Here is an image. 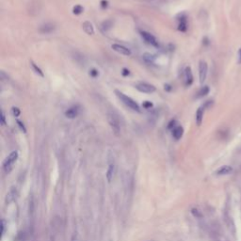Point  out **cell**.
Here are the masks:
<instances>
[{"label": "cell", "mask_w": 241, "mask_h": 241, "mask_svg": "<svg viewBox=\"0 0 241 241\" xmlns=\"http://www.w3.org/2000/svg\"><path fill=\"white\" fill-rule=\"evenodd\" d=\"M115 92H116V95L118 96V98L120 99V100H121L126 107H128L129 108H131L132 110L137 111V112H139V111H140V108H139L138 104L136 101H134L132 98H130L129 96L125 95L124 93L121 92L120 91H115Z\"/></svg>", "instance_id": "cell-1"}, {"label": "cell", "mask_w": 241, "mask_h": 241, "mask_svg": "<svg viewBox=\"0 0 241 241\" xmlns=\"http://www.w3.org/2000/svg\"><path fill=\"white\" fill-rule=\"evenodd\" d=\"M107 122L111 127V129L113 130V132L116 135H119V133L121 132V122L119 120V116L114 111L107 113Z\"/></svg>", "instance_id": "cell-2"}, {"label": "cell", "mask_w": 241, "mask_h": 241, "mask_svg": "<svg viewBox=\"0 0 241 241\" xmlns=\"http://www.w3.org/2000/svg\"><path fill=\"white\" fill-rule=\"evenodd\" d=\"M17 158H18V153L16 151H13L12 153H10L9 154V157L5 159L4 164H3V168H4L5 173H9L11 171L13 164L16 162Z\"/></svg>", "instance_id": "cell-3"}, {"label": "cell", "mask_w": 241, "mask_h": 241, "mask_svg": "<svg viewBox=\"0 0 241 241\" xmlns=\"http://www.w3.org/2000/svg\"><path fill=\"white\" fill-rule=\"evenodd\" d=\"M136 89L140 91V92H143V93H153L155 91V87L152 84H149V83H145V82H139V83H137L135 85Z\"/></svg>", "instance_id": "cell-4"}, {"label": "cell", "mask_w": 241, "mask_h": 241, "mask_svg": "<svg viewBox=\"0 0 241 241\" xmlns=\"http://www.w3.org/2000/svg\"><path fill=\"white\" fill-rule=\"evenodd\" d=\"M207 71H208V66L207 63L204 60H201L199 62V79L200 83L203 84L207 76Z\"/></svg>", "instance_id": "cell-5"}, {"label": "cell", "mask_w": 241, "mask_h": 241, "mask_svg": "<svg viewBox=\"0 0 241 241\" xmlns=\"http://www.w3.org/2000/svg\"><path fill=\"white\" fill-rule=\"evenodd\" d=\"M140 35L142 37V39L147 42L148 45H152V46H154V47H157L158 46V42L151 33L149 32H146V31H141L140 32Z\"/></svg>", "instance_id": "cell-6"}, {"label": "cell", "mask_w": 241, "mask_h": 241, "mask_svg": "<svg viewBox=\"0 0 241 241\" xmlns=\"http://www.w3.org/2000/svg\"><path fill=\"white\" fill-rule=\"evenodd\" d=\"M16 196H17V189L16 188H10V189L9 190V192L7 193L6 195V198H5V203L6 204H10L14 200L16 199Z\"/></svg>", "instance_id": "cell-7"}, {"label": "cell", "mask_w": 241, "mask_h": 241, "mask_svg": "<svg viewBox=\"0 0 241 241\" xmlns=\"http://www.w3.org/2000/svg\"><path fill=\"white\" fill-rule=\"evenodd\" d=\"M111 47H112L113 50L118 52V53L121 54V55H123V56H130V55H131V51H130L128 48H127V47L123 46V45L114 44V45H112Z\"/></svg>", "instance_id": "cell-8"}, {"label": "cell", "mask_w": 241, "mask_h": 241, "mask_svg": "<svg viewBox=\"0 0 241 241\" xmlns=\"http://www.w3.org/2000/svg\"><path fill=\"white\" fill-rule=\"evenodd\" d=\"M54 30H55V25L53 24H50V23L42 25L39 28V31L41 34H49V33L53 32Z\"/></svg>", "instance_id": "cell-9"}, {"label": "cell", "mask_w": 241, "mask_h": 241, "mask_svg": "<svg viewBox=\"0 0 241 241\" xmlns=\"http://www.w3.org/2000/svg\"><path fill=\"white\" fill-rule=\"evenodd\" d=\"M115 173H116V166L115 164L110 163L108 168H107V179L108 181V183H110L113 178L115 176Z\"/></svg>", "instance_id": "cell-10"}, {"label": "cell", "mask_w": 241, "mask_h": 241, "mask_svg": "<svg viewBox=\"0 0 241 241\" xmlns=\"http://www.w3.org/2000/svg\"><path fill=\"white\" fill-rule=\"evenodd\" d=\"M193 82V75L191 72V68L187 67L185 69V84L186 86H190Z\"/></svg>", "instance_id": "cell-11"}, {"label": "cell", "mask_w": 241, "mask_h": 241, "mask_svg": "<svg viewBox=\"0 0 241 241\" xmlns=\"http://www.w3.org/2000/svg\"><path fill=\"white\" fill-rule=\"evenodd\" d=\"M232 172H233V168L231 166L224 165L218 169L216 172V174L217 175H227V174H230Z\"/></svg>", "instance_id": "cell-12"}, {"label": "cell", "mask_w": 241, "mask_h": 241, "mask_svg": "<svg viewBox=\"0 0 241 241\" xmlns=\"http://www.w3.org/2000/svg\"><path fill=\"white\" fill-rule=\"evenodd\" d=\"M77 115H78V108L76 107H70L65 111V116L69 119H74L77 117Z\"/></svg>", "instance_id": "cell-13"}, {"label": "cell", "mask_w": 241, "mask_h": 241, "mask_svg": "<svg viewBox=\"0 0 241 241\" xmlns=\"http://www.w3.org/2000/svg\"><path fill=\"white\" fill-rule=\"evenodd\" d=\"M183 134H184V129H183V127L180 126V125L175 126L174 128L173 129V137L176 140L180 139V138H182Z\"/></svg>", "instance_id": "cell-14"}, {"label": "cell", "mask_w": 241, "mask_h": 241, "mask_svg": "<svg viewBox=\"0 0 241 241\" xmlns=\"http://www.w3.org/2000/svg\"><path fill=\"white\" fill-rule=\"evenodd\" d=\"M204 108L199 107L196 112V123L197 125H201L203 122V119H204Z\"/></svg>", "instance_id": "cell-15"}, {"label": "cell", "mask_w": 241, "mask_h": 241, "mask_svg": "<svg viewBox=\"0 0 241 241\" xmlns=\"http://www.w3.org/2000/svg\"><path fill=\"white\" fill-rule=\"evenodd\" d=\"M82 27H83L84 31L86 32L87 34H89V35H92V34L94 33L93 26H92L91 23V22H89V21L84 22V23H83V25H82Z\"/></svg>", "instance_id": "cell-16"}, {"label": "cell", "mask_w": 241, "mask_h": 241, "mask_svg": "<svg viewBox=\"0 0 241 241\" xmlns=\"http://www.w3.org/2000/svg\"><path fill=\"white\" fill-rule=\"evenodd\" d=\"M208 92H209V88L207 86H204L197 92V98H202L206 94H208Z\"/></svg>", "instance_id": "cell-17"}, {"label": "cell", "mask_w": 241, "mask_h": 241, "mask_svg": "<svg viewBox=\"0 0 241 241\" xmlns=\"http://www.w3.org/2000/svg\"><path fill=\"white\" fill-rule=\"evenodd\" d=\"M178 29H179L180 31H186V30H187V22H186L185 19H183V20L180 21Z\"/></svg>", "instance_id": "cell-18"}, {"label": "cell", "mask_w": 241, "mask_h": 241, "mask_svg": "<svg viewBox=\"0 0 241 241\" xmlns=\"http://www.w3.org/2000/svg\"><path fill=\"white\" fill-rule=\"evenodd\" d=\"M31 66H32V68H33V70L35 71V73L37 74V75H39V76H41V77H44V73H42V71L39 68V67H37V65L35 64V63H33V62H31Z\"/></svg>", "instance_id": "cell-19"}, {"label": "cell", "mask_w": 241, "mask_h": 241, "mask_svg": "<svg viewBox=\"0 0 241 241\" xmlns=\"http://www.w3.org/2000/svg\"><path fill=\"white\" fill-rule=\"evenodd\" d=\"M83 10H84V9H83V7L80 6V5H76V6H75L74 9H73L74 14H80V13H82Z\"/></svg>", "instance_id": "cell-20"}, {"label": "cell", "mask_w": 241, "mask_h": 241, "mask_svg": "<svg viewBox=\"0 0 241 241\" xmlns=\"http://www.w3.org/2000/svg\"><path fill=\"white\" fill-rule=\"evenodd\" d=\"M191 213H192L196 218H201V217H202L201 212L198 210V209H196V208H193V209L191 210Z\"/></svg>", "instance_id": "cell-21"}, {"label": "cell", "mask_w": 241, "mask_h": 241, "mask_svg": "<svg viewBox=\"0 0 241 241\" xmlns=\"http://www.w3.org/2000/svg\"><path fill=\"white\" fill-rule=\"evenodd\" d=\"M16 122H17V124H18V126H19L20 130H21V131H23L24 133H25V132H26V129H25V127L24 123H23L21 121H19V120H17Z\"/></svg>", "instance_id": "cell-22"}, {"label": "cell", "mask_w": 241, "mask_h": 241, "mask_svg": "<svg viewBox=\"0 0 241 241\" xmlns=\"http://www.w3.org/2000/svg\"><path fill=\"white\" fill-rule=\"evenodd\" d=\"M152 56H152L151 54H147V53H146V54H144V56H143V59H144V60H145L146 62H149V63H150V62H152V59H153Z\"/></svg>", "instance_id": "cell-23"}, {"label": "cell", "mask_w": 241, "mask_h": 241, "mask_svg": "<svg viewBox=\"0 0 241 241\" xmlns=\"http://www.w3.org/2000/svg\"><path fill=\"white\" fill-rule=\"evenodd\" d=\"M12 113H13V115L15 116V117H18V116L20 115L21 111H20V109H19L18 107H12Z\"/></svg>", "instance_id": "cell-24"}, {"label": "cell", "mask_w": 241, "mask_h": 241, "mask_svg": "<svg viewBox=\"0 0 241 241\" xmlns=\"http://www.w3.org/2000/svg\"><path fill=\"white\" fill-rule=\"evenodd\" d=\"M1 124H2V125H5V124H6V117H5V114H4V111H3V110L1 111Z\"/></svg>", "instance_id": "cell-25"}, {"label": "cell", "mask_w": 241, "mask_h": 241, "mask_svg": "<svg viewBox=\"0 0 241 241\" xmlns=\"http://www.w3.org/2000/svg\"><path fill=\"white\" fill-rule=\"evenodd\" d=\"M152 107H153V104L149 101H146L143 103V107H145V108H151Z\"/></svg>", "instance_id": "cell-26"}, {"label": "cell", "mask_w": 241, "mask_h": 241, "mask_svg": "<svg viewBox=\"0 0 241 241\" xmlns=\"http://www.w3.org/2000/svg\"><path fill=\"white\" fill-rule=\"evenodd\" d=\"M5 226H6V222L4 220H1V234L4 235V232H5Z\"/></svg>", "instance_id": "cell-27"}, {"label": "cell", "mask_w": 241, "mask_h": 241, "mask_svg": "<svg viewBox=\"0 0 241 241\" xmlns=\"http://www.w3.org/2000/svg\"><path fill=\"white\" fill-rule=\"evenodd\" d=\"M90 75H91V76H93V77H96V76H98V71H97V70H95V69H92V70L91 71Z\"/></svg>", "instance_id": "cell-28"}, {"label": "cell", "mask_w": 241, "mask_h": 241, "mask_svg": "<svg viewBox=\"0 0 241 241\" xmlns=\"http://www.w3.org/2000/svg\"><path fill=\"white\" fill-rule=\"evenodd\" d=\"M237 62H238V64H241V49L238 51V54H237Z\"/></svg>", "instance_id": "cell-29"}, {"label": "cell", "mask_w": 241, "mask_h": 241, "mask_svg": "<svg viewBox=\"0 0 241 241\" xmlns=\"http://www.w3.org/2000/svg\"><path fill=\"white\" fill-rule=\"evenodd\" d=\"M122 75L124 76H128L129 75V70H127V69H122Z\"/></svg>", "instance_id": "cell-30"}, {"label": "cell", "mask_w": 241, "mask_h": 241, "mask_svg": "<svg viewBox=\"0 0 241 241\" xmlns=\"http://www.w3.org/2000/svg\"><path fill=\"white\" fill-rule=\"evenodd\" d=\"M72 241H79V239H78V237H77L76 235H75L72 237Z\"/></svg>", "instance_id": "cell-31"}, {"label": "cell", "mask_w": 241, "mask_h": 241, "mask_svg": "<svg viewBox=\"0 0 241 241\" xmlns=\"http://www.w3.org/2000/svg\"><path fill=\"white\" fill-rule=\"evenodd\" d=\"M107 6V1H105V0H103V1H102V7L105 8Z\"/></svg>", "instance_id": "cell-32"}]
</instances>
